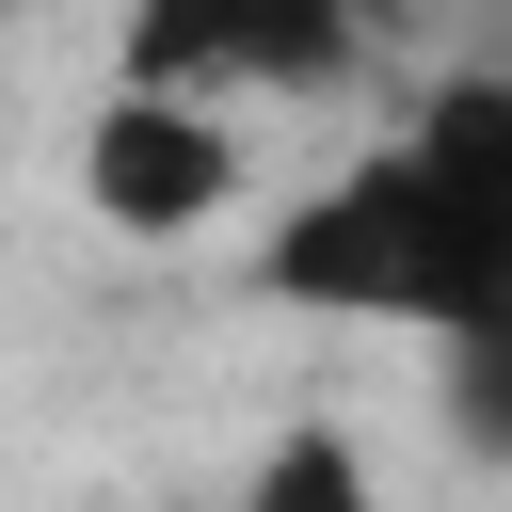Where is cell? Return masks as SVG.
I'll list each match as a JSON object with an SVG mask.
<instances>
[{
	"mask_svg": "<svg viewBox=\"0 0 512 512\" xmlns=\"http://www.w3.org/2000/svg\"><path fill=\"white\" fill-rule=\"evenodd\" d=\"M80 208L128 224V240H192V224L240 208V128H224L208 96H176V80H128V96L80 128Z\"/></svg>",
	"mask_w": 512,
	"mask_h": 512,
	"instance_id": "2",
	"label": "cell"
},
{
	"mask_svg": "<svg viewBox=\"0 0 512 512\" xmlns=\"http://www.w3.org/2000/svg\"><path fill=\"white\" fill-rule=\"evenodd\" d=\"M368 16L352 0H144L128 16V80H176V96H320L352 80Z\"/></svg>",
	"mask_w": 512,
	"mask_h": 512,
	"instance_id": "3",
	"label": "cell"
},
{
	"mask_svg": "<svg viewBox=\"0 0 512 512\" xmlns=\"http://www.w3.org/2000/svg\"><path fill=\"white\" fill-rule=\"evenodd\" d=\"M240 512H384V496H368V448L304 416V432H272V448H256V480H240Z\"/></svg>",
	"mask_w": 512,
	"mask_h": 512,
	"instance_id": "5",
	"label": "cell"
},
{
	"mask_svg": "<svg viewBox=\"0 0 512 512\" xmlns=\"http://www.w3.org/2000/svg\"><path fill=\"white\" fill-rule=\"evenodd\" d=\"M448 368H464V432H496V448H512V304H496V320H464V336H448Z\"/></svg>",
	"mask_w": 512,
	"mask_h": 512,
	"instance_id": "6",
	"label": "cell"
},
{
	"mask_svg": "<svg viewBox=\"0 0 512 512\" xmlns=\"http://www.w3.org/2000/svg\"><path fill=\"white\" fill-rule=\"evenodd\" d=\"M400 144H416V160H432L464 208H496V224H512V80H448V96H432Z\"/></svg>",
	"mask_w": 512,
	"mask_h": 512,
	"instance_id": "4",
	"label": "cell"
},
{
	"mask_svg": "<svg viewBox=\"0 0 512 512\" xmlns=\"http://www.w3.org/2000/svg\"><path fill=\"white\" fill-rule=\"evenodd\" d=\"M256 288H272V304H320V320H416V336H464V320L512 304V224L464 208L416 144H384V160H352L336 192H304V208L272 224Z\"/></svg>",
	"mask_w": 512,
	"mask_h": 512,
	"instance_id": "1",
	"label": "cell"
}]
</instances>
